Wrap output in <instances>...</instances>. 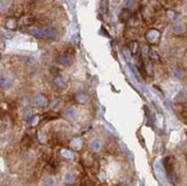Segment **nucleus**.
Wrapping results in <instances>:
<instances>
[{"label":"nucleus","mask_w":187,"mask_h":186,"mask_svg":"<svg viewBox=\"0 0 187 186\" xmlns=\"http://www.w3.org/2000/svg\"><path fill=\"white\" fill-rule=\"evenodd\" d=\"M31 35L40 39H54L57 36V30L54 27H35L30 30Z\"/></svg>","instance_id":"1"},{"label":"nucleus","mask_w":187,"mask_h":186,"mask_svg":"<svg viewBox=\"0 0 187 186\" xmlns=\"http://www.w3.org/2000/svg\"><path fill=\"white\" fill-rule=\"evenodd\" d=\"M160 38H161V32H160L159 30H156V29H151V30L147 31L146 39L148 43H151V44H157L160 40Z\"/></svg>","instance_id":"2"},{"label":"nucleus","mask_w":187,"mask_h":186,"mask_svg":"<svg viewBox=\"0 0 187 186\" xmlns=\"http://www.w3.org/2000/svg\"><path fill=\"white\" fill-rule=\"evenodd\" d=\"M31 104L35 107H46L48 105V100L47 98L43 95V94H36L35 97L31 99Z\"/></svg>","instance_id":"3"},{"label":"nucleus","mask_w":187,"mask_h":186,"mask_svg":"<svg viewBox=\"0 0 187 186\" xmlns=\"http://www.w3.org/2000/svg\"><path fill=\"white\" fill-rule=\"evenodd\" d=\"M59 62L64 67H69L73 63V55H70L69 53H62L59 57Z\"/></svg>","instance_id":"4"},{"label":"nucleus","mask_w":187,"mask_h":186,"mask_svg":"<svg viewBox=\"0 0 187 186\" xmlns=\"http://www.w3.org/2000/svg\"><path fill=\"white\" fill-rule=\"evenodd\" d=\"M13 86V79L8 76L0 77V87L4 90H8Z\"/></svg>","instance_id":"5"},{"label":"nucleus","mask_w":187,"mask_h":186,"mask_svg":"<svg viewBox=\"0 0 187 186\" xmlns=\"http://www.w3.org/2000/svg\"><path fill=\"white\" fill-rule=\"evenodd\" d=\"M64 116L68 120L70 121H75V120H77L78 117V112L76 108H73V107H69V108H67L64 112Z\"/></svg>","instance_id":"6"},{"label":"nucleus","mask_w":187,"mask_h":186,"mask_svg":"<svg viewBox=\"0 0 187 186\" xmlns=\"http://www.w3.org/2000/svg\"><path fill=\"white\" fill-rule=\"evenodd\" d=\"M155 174H156V176L160 178V179H163V178L165 177V174H167V171H165V169H164V167L160 163V162H156L155 163Z\"/></svg>","instance_id":"7"},{"label":"nucleus","mask_w":187,"mask_h":186,"mask_svg":"<svg viewBox=\"0 0 187 186\" xmlns=\"http://www.w3.org/2000/svg\"><path fill=\"white\" fill-rule=\"evenodd\" d=\"M89 148L93 150V152H99V150L102 148V142L100 139H98V138H95V139H93L92 142H89Z\"/></svg>","instance_id":"8"},{"label":"nucleus","mask_w":187,"mask_h":186,"mask_svg":"<svg viewBox=\"0 0 187 186\" xmlns=\"http://www.w3.org/2000/svg\"><path fill=\"white\" fill-rule=\"evenodd\" d=\"M172 159L171 158H165L163 160V167H164V169L167 171V174L170 176L172 174V166H173V163H172Z\"/></svg>","instance_id":"9"},{"label":"nucleus","mask_w":187,"mask_h":186,"mask_svg":"<svg viewBox=\"0 0 187 186\" xmlns=\"http://www.w3.org/2000/svg\"><path fill=\"white\" fill-rule=\"evenodd\" d=\"M185 31V25L184 23H175V24L172 25V32L175 33V35H180V33H183Z\"/></svg>","instance_id":"10"},{"label":"nucleus","mask_w":187,"mask_h":186,"mask_svg":"<svg viewBox=\"0 0 187 186\" xmlns=\"http://www.w3.org/2000/svg\"><path fill=\"white\" fill-rule=\"evenodd\" d=\"M75 99H76V101L78 102V104H86L87 102V100H89V97H87V94L84 92H79L77 93L76 95H75Z\"/></svg>","instance_id":"11"},{"label":"nucleus","mask_w":187,"mask_h":186,"mask_svg":"<svg viewBox=\"0 0 187 186\" xmlns=\"http://www.w3.org/2000/svg\"><path fill=\"white\" fill-rule=\"evenodd\" d=\"M81 145H83V142H81V138H73V140H71V142H70V146L76 150H81Z\"/></svg>","instance_id":"12"},{"label":"nucleus","mask_w":187,"mask_h":186,"mask_svg":"<svg viewBox=\"0 0 187 186\" xmlns=\"http://www.w3.org/2000/svg\"><path fill=\"white\" fill-rule=\"evenodd\" d=\"M75 179H76V177H75V175H73V172H67V174L64 175V178H63L64 184H68V185L73 184V183L75 182Z\"/></svg>","instance_id":"13"},{"label":"nucleus","mask_w":187,"mask_h":186,"mask_svg":"<svg viewBox=\"0 0 187 186\" xmlns=\"http://www.w3.org/2000/svg\"><path fill=\"white\" fill-rule=\"evenodd\" d=\"M130 17H131L130 8L123 9L122 12H121V14H119V19H121V21H127Z\"/></svg>","instance_id":"14"},{"label":"nucleus","mask_w":187,"mask_h":186,"mask_svg":"<svg viewBox=\"0 0 187 186\" xmlns=\"http://www.w3.org/2000/svg\"><path fill=\"white\" fill-rule=\"evenodd\" d=\"M186 100H187V93L184 92V91H180V92L175 97L176 102H185Z\"/></svg>","instance_id":"15"},{"label":"nucleus","mask_w":187,"mask_h":186,"mask_svg":"<svg viewBox=\"0 0 187 186\" xmlns=\"http://www.w3.org/2000/svg\"><path fill=\"white\" fill-rule=\"evenodd\" d=\"M54 84L56 85L59 89H63L65 86V81L62 78L61 76H56L54 78Z\"/></svg>","instance_id":"16"},{"label":"nucleus","mask_w":187,"mask_h":186,"mask_svg":"<svg viewBox=\"0 0 187 186\" xmlns=\"http://www.w3.org/2000/svg\"><path fill=\"white\" fill-rule=\"evenodd\" d=\"M6 28L9 29V30H13V29L16 28V21L14 19H8L6 21Z\"/></svg>","instance_id":"17"},{"label":"nucleus","mask_w":187,"mask_h":186,"mask_svg":"<svg viewBox=\"0 0 187 186\" xmlns=\"http://www.w3.org/2000/svg\"><path fill=\"white\" fill-rule=\"evenodd\" d=\"M61 155L63 156V158L68 159V160H73V153L69 150H61Z\"/></svg>","instance_id":"18"},{"label":"nucleus","mask_w":187,"mask_h":186,"mask_svg":"<svg viewBox=\"0 0 187 186\" xmlns=\"http://www.w3.org/2000/svg\"><path fill=\"white\" fill-rule=\"evenodd\" d=\"M138 43L137 41H131L130 45H129V49H130V52L132 54H135V53L138 52Z\"/></svg>","instance_id":"19"},{"label":"nucleus","mask_w":187,"mask_h":186,"mask_svg":"<svg viewBox=\"0 0 187 186\" xmlns=\"http://www.w3.org/2000/svg\"><path fill=\"white\" fill-rule=\"evenodd\" d=\"M22 142H23V145H24L25 147H29V146L32 144V139H31V138H30L28 134H27V136H24L23 140H22Z\"/></svg>","instance_id":"20"},{"label":"nucleus","mask_w":187,"mask_h":186,"mask_svg":"<svg viewBox=\"0 0 187 186\" xmlns=\"http://www.w3.org/2000/svg\"><path fill=\"white\" fill-rule=\"evenodd\" d=\"M43 184H44V185H54L55 182H54L53 177H46L44 180H43Z\"/></svg>","instance_id":"21"},{"label":"nucleus","mask_w":187,"mask_h":186,"mask_svg":"<svg viewBox=\"0 0 187 186\" xmlns=\"http://www.w3.org/2000/svg\"><path fill=\"white\" fill-rule=\"evenodd\" d=\"M39 122H40V117H39L38 115H35L33 117H31V122H30V124H31L32 126H36Z\"/></svg>","instance_id":"22"},{"label":"nucleus","mask_w":187,"mask_h":186,"mask_svg":"<svg viewBox=\"0 0 187 186\" xmlns=\"http://www.w3.org/2000/svg\"><path fill=\"white\" fill-rule=\"evenodd\" d=\"M135 4V1L134 0H124V6H125L126 8H132Z\"/></svg>","instance_id":"23"},{"label":"nucleus","mask_w":187,"mask_h":186,"mask_svg":"<svg viewBox=\"0 0 187 186\" xmlns=\"http://www.w3.org/2000/svg\"><path fill=\"white\" fill-rule=\"evenodd\" d=\"M22 23L24 25H31L33 23V19L32 17H25V19L22 20Z\"/></svg>","instance_id":"24"},{"label":"nucleus","mask_w":187,"mask_h":186,"mask_svg":"<svg viewBox=\"0 0 187 186\" xmlns=\"http://www.w3.org/2000/svg\"><path fill=\"white\" fill-rule=\"evenodd\" d=\"M149 57H151L153 60L160 61V57L157 55V53L155 52V51H151V52H149Z\"/></svg>","instance_id":"25"},{"label":"nucleus","mask_w":187,"mask_h":186,"mask_svg":"<svg viewBox=\"0 0 187 186\" xmlns=\"http://www.w3.org/2000/svg\"><path fill=\"white\" fill-rule=\"evenodd\" d=\"M149 55V49L147 46H143V57H147Z\"/></svg>","instance_id":"26"},{"label":"nucleus","mask_w":187,"mask_h":186,"mask_svg":"<svg viewBox=\"0 0 187 186\" xmlns=\"http://www.w3.org/2000/svg\"><path fill=\"white\" fill-rule=\"evenodd\" d=\"M173 75H175V77H177V78H180L181 75H183V73H181V70H179V69H175V70H173Z\"/></svg>","instance_id":"27"},{"label":"nucleus","mask_w":187,"mask_h":186,"mask_svg":"<svg viewBox=\"0 0 187 186\" xmlns=\"http://www.w3.org/2000/svg\"><path fill=\"white\" fill-rule=\"evenodd\" d=\"M167 14H168V17H169V19H172V20H173L176 17V13L173 12V11H168Z\"/></svg>","instance_id":"28"},{"label":"nucleus","mask_w":187,"mask_h":186,"mask_svg":"<svg viewBox=\"0 0 187 186\" xmlns=\"http://www.w3.org/2000/svg\"><path fill=\"white\" fill-rule=\"evenodd\" d=\"M107 8H108V7L106 6V0H103V1H102V4H101V12L105 14V13L107 12Z\"/></svg>","instance_id":"29"},{"label":"nucleus","mask_w":187,"mask_h":186,"mask_svg":"<svg viewBox=\"0 0 187 186\" xmlns=\"http://www.w3.org/2000/svg\"><path fill=\"white\" fill-rule=\"evenodd\" d=\"M146 71L149 74V75H152V65L151 63H147L146 65Z\"/></svg>","instance_id":"30"},{"label":"nucleus","mask_w":187,"mask_h":186,"mask_svg":"<svg viewBox=\"0 0 187 186\" xmlns=\"http://www.w3.org/2000/svg\"><path fill=\"white\" fill-rule=\"evenodd\" d=\"M0 126H2V129H6V122L4 120H0Z\"/></svg>","instance_id":"31"},{"label":"nucleus","mask_w":187,"mask_h":186,"mask_svg":"<svg viewBox=\"0 0 187 186\" xmlns=\"http://www.w3.org/2000/svg\"><path fill=\"white\" fill-rule=\"evenodd\" d=\"M4 8H5L4 1H2V0H0V12H1V11H4Z\"/></svg>","instance_id":"32"},{"label":"nucleus","mask_w":187,"mask_h":186,"mask_svg":"<svg viewBox=\"0 0 187 186\" xmlns=\"http://www.w3.org/2000/svg\"><path fill=\"white\" fill-rule=\"evenodd\" d=\"M0 59H1V57H0Z\"/></svg>","instance_id":"33"},{"label":"nucleus","mask_w":187,"mask_h":186,"mask_svg":"<svg viewBox=\"0 0 187 186\" xmlns=\"http://www.w3.org/2000/svg\"><path fill=\"white\" fill-rule=\"evenodd\" d=\"M186 158H187V156H186Z\"/></svg>","instance_id":"34"}]
</instances>
